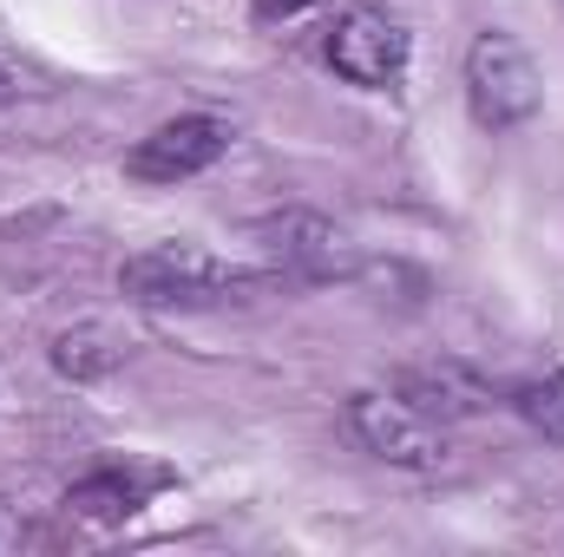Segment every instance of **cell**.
<instances>
[{"instance_id": "2", "label": "cell", "mask_w": 564, "mask_h": 557, "mask_svg": "<svg viewBox=\"0 0 564 557\" xmlns=\"http://www.w3.org/2000/svg\"><path fill=\"white\" fill-rule=\"evenodd\" d=\"M466 106H473V119H479L486 132H519V125L539 119L545 79H539L532 53H525L512 33L486 26V33L466 46Z\"/></svg>"}, {"instance_id": "5", "label": "cell", "mask_w": 564, "mask_h": 557, "mask_svg": "<svg viewBox=\"0 0 564 557\" xmlns=\"http://www.w3.org/2000/svg\"><path fill=\"white\" fill-rule=\"evenodd\" d=\"M237 144V125L217 119V112H184V119H164L158 132H144L126 157V171L139 184H184V177H204L224 151Z\"/></svg>"}, {"instance_id": "9", "label": "cell", "mask_w": 564, "mask_h": 557, "mask_svg": "<svg viewBox=\"0 0 564 557\" xmlns=\"http://www.w3.org/2000/svg\"><path fill=\"white\" fill-rule=\"evenodd\" d=\"M119 361H126V348H119V335H112V328H99V321L66 328V335L53 341V368H59L66 381H106Z\"/></svg>"}, {"instance_id": "6", "label": "cell", "mask_w": 564, "mask_h": 557, "mask_svg": "<svg viewBox=\"0 0 564 557\" xmlns=\"http://www.w3.org/2000/svg\"><path fill=\"white\" fill-rule=\"evenodd\" d=\"M263 250H270V263H276L282 276H295V282H348L361 270L355 237L341 223L315 217V210H282V217H270L263 223Z\"/></svg>"}, {"instance_id": "11", "label": "cell", "mask_w": 564, "mask_h": 557, "mask_svg": "<svg viewBox=\"0 0 564 557\" xmlns=\"http://www.w3.org/2000/svg\"><path fill=\"white\" fill-rule=\"evenodd\" d=\"M33 538V525H26V512L20 505H0V551H20Z\"/></svg>"}, {"instance_id": "13", "label": "cell", "mask_w": 564, "mask_h": 557, "mask_svg": "<svg viewBox=\"0 0 564 557\" xmlns=\"http://www.w3.org/2000/svg\"><path fill=\"white\" fill-rule=\"evenodd\" d=\"M13 86H20V79H13V66L0 59V99H13Z\"/></svg>"}, {"instance_id": "10", "label": "cell", "mask_w": 564, "mask_h": 557, "mask_svg": "<svg viewBox=\"0 0 564 557\" xmlns=\"http://www.w3.org/2000/svg\"><path fill=\"white\" fill-rule=\"evenodd\" d=\"M512 414L532 433H545L552 446H564V374H539V381L512 387Z\"/></svg>"}, {"instance_id": "3", "label": "cell", "mask_w": 564, "mask_h": 557, "mask_svg": "<svg viewBox=\"0 0 564 557\" xmlns=\"http://www.w3.org/2000/svg\"><path fill=\"white\" fill-rule=\"evenodd\" d=\"M348 433H355V446L361 452H375L381 466H401V472H440V466H453V446H446V426L440 419H426L414 401H401V394H381V387H361V394H348Z\"/></svg>"}, {"instance_id": "8", "label": "cell", "mask_w": 564, "mask_h": 557, "mask_svg": "<svg viewBox=\"0 0 564 557\" xmlns=\"http://www.w3.org/2000/svg\"><path fill=\"white\" fill-rule=\"evenodd\" d=\"M401 401H414L426 419H466L486 407V381H473L466 368H453V361H440V368H414V374H401V387H394Z\"/></svg>"}, {"instance_id": "7", "label": "cell", "mask_w": 564, "mask_h": 557, "mask_svg": "<svg viewBox=\"0 0 564 557\" xmlns=\"http://www.w3.org/2000/svg\"><path fill=\"white\" fill-rule=\"evenodd\" d=\"M164 485V472H132V466H99L86 472L73 492H66V512L73 518H93V525H126L144 499Z\"/></svg>"}, {"instance_id": "12", "label": "cell", "mask_w": 564, "mask_h": 557, "mask_svg": "<svg viewBox=\"0 0 564 557\" xmlns=\"http://www.w3.org/2000/svg\"><path fill=\"white\" fill-rule=\"evenodd\" d=\"M308 7H322V0H257V20L276 26V20H295V13H308Z\"/></svg>"}, {"instance_id": "1", "label": "cell", "mask_w": 564, "mask_h": 557, "mask_svg": "<svg viewBox=\"0 0 564 557\" xmlns=\"http://www.w3.org/2000/svg\"><path fill=\"white\" fill-rule=\"evenodd\" d=\"M243 288H257L250 270H237L197 243H151L119 263V295L139 308H204V302H230Z\"/></svg>"}, {"instance_id": "4", "label": "cell", "mask_w": 564, "mask_h": 557, "mask_svg": "<svg viewBox=\"0 0 564 557\" xmlns=\"http://www.w3.org/2000/svg\"><path fill=\"white\" fill-rule=\"evenodd\" d=\"M408 59H414V33H408L388 7H348V13L328 26V66H335L348 86L388 92V86L408 79Z\"/></svg>"}]
</instances>
